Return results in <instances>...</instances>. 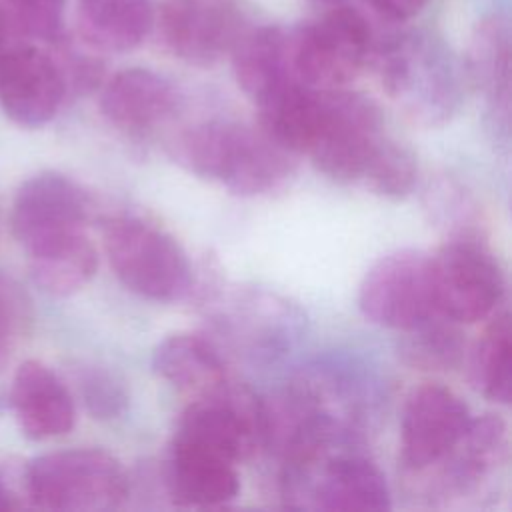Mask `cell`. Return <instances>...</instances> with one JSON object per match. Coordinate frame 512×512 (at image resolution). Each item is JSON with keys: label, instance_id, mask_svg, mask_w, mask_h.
Here are the masks:
<instances>
[{"label": "cell", "instance_id": "6da1fadb", "mask_svg": "<svg viewBox=\"0 0 512 512\" xmlns=\"http://www.w3.org/2000/svg\"><path fill=\"white\" fill-rule=\"evenodd\" d=\"M170 156L186 172L218 182L240 196H260L282 188L294 174V154L262 128L208 120L178 132Z\"/></svg>", "mask_w": 512, "mask_h": 512}, {"label": "cell", "instance_id": "7a4b0ae2", "mask_svg": "<svg viewBox=\"0 0 512 512\" xmlns=\"http://www.w3.org/2000/svg\"><path fill=\"white\" fill-rule=\"evenodd\" d=\"M370 62L388 98L412 122L440 126L460 108L464 68L434 32L402 30L374 40Z\"/></svg>", "mask_w": 512, "mask_h": 512}, {"label": "cell", "instance_id": "3957f363", "mask_svg": "<svg viewBox=\"0 0 512 512\" xmlns=\"http://www.w3.org/2000/svg\"><path fill=\"white\" fill-rule=\"evenodd\" d=\"M28 500L42 510L110 512L130 494L122 462L102 448H68L32 458L24 470Z\"/></svg>", "mask_w": 512, "mask_h": 512}, {"label": "cell", "instance_id": "277c9868", "mask_svg": "<svg viewBox=\"0 0 512 512\" xmlns=\"http://www.w3.org/2000/svg\"><path fill=\"white\" fill-rule=\"evenodd\" d=\"M104 250L116 278L152 302H174L192 288V266L172 234L138 216H114L104 224Z\"/></svg>", "mask_w": 512, "mask_h": 512}, {"label": "cell", "instance_id": "5b68a950", "mask_svg": "<svg viewBox=\"0 0 512 512\" xmlns=\"http://www.w3.org/2000/svg\"><path fill=\"white\" fill-rule=\"evenodd\" d=\"M372 28L362 12L336 4L286 32L288 68L296 82L330 90L350 84L370 62Z\"/></svg>", "mask_w": 512, "mask_h": 512}, {"label": "cell", "instance_id": "8992f818", "mask_svg": "<svg viewBox=\"0 0 512 512\" xmlns=\"http://www.w3.org/2000/svg\"><path fill=\"white\" fill-rule=\"evenodd\" d=\"M282 498L294 508L332 512H384L392 496L384 472L346 440L308 466L280 476Z\"/></svg>", "mask_w": 512, "mask_h": 512}, {"label": "cell", "instance_id": "52a82bcc", "mask_svg": "<svg viewBox=\"0 0 512 512\" xmlns=\"http://www.w3.org/2000/svg\"><path fill=\"white\" fill-rule=\"evenodd\" d=\"M384 138L382 112L372 98L346 88L322 90V120L308 150L318 172L342 184H362Z\"/></svg>", "mask_w": 512, "mask_h": 512}, {"label": "cell", "instance_id": "ba28073f", "mask_svg": "<svg viewBox=\"0 0 512 512\" xmlns=\"http://www.w3.org/2000/svg\"><path fill=\"white\" fill-rule=\"evenodd\" d=\"M266 440L264 402L234 382L194 398L176 422L172 442L198 448L228 462H242Z\"/></svg>", "mask_w": 512, "mask_h": 512}, {"label": "cell", "instance_id": "9c48e42d", "mask_svg": "<svg viewBox=\"0 0 512 512\" xmlns=\"http://www.w3.org/2000/svg\"><path fill=\"white\" fill-rule=\"evenodd\" d=\"M436 312L456 324H474L494 314L506 280L494 252L470 234L444 242L430 256Z\"/></svg>", "mask_w": 512, "mask_h": 512}, {"label": "cell", "instance_id": "30bf717a", "mask_svg": "<svg viewBox=\"0 0 512 512\" xmlns=\"http://www.w3.org/2000/svg\"><path fill=\"white\" fill-rule=\"evenodd\" d=\"M358 308L368 322L398 332L438 316L430 256L402 248L378 258L358 286Z\"/></svg>", "mask_w": 512, "mask_h": 512}, {"label": "cell", "instance_id": "8fae6325", "mask_svg": "<svg viewBox=\"0 0 512 512\" xmlns=\"http://www.w3.org/2000/svg\"><path fill=\"white\" fill-rule=\"evenodd\" d=\"M508 460V426L498 414L472 418L464 436L436 464L414 472L422 476L426 498L434 504L462 502L486 488Z\"/></svg>", "mask_w": 512, "mask_h": 512}, {"label": "cell", "instance_id": "7c38bea8", "mask_svg": "<svg viewBox=\"0 0 512 512\" xmlns=\"http://www.w3.org/2000/svg\"><path fill=\"white\" fill-rule=\"evenodd\" d=\"M90 194L70 176L38 172L26 178L14 196L10 228L24 250L80 232L92 218Z\"/></svg>", "mask_w": 512, "mask_h": 512}, {"label": "cell", "instance_id": "4fadbf2b", "mask_svg": "<svg viewBox=\"0 0 512 512\" xmlns=\"http://www.w3.org/2000/svg\"><path fill=\"white\" fill-rule=\"evenodd\" d=\"M154 24L176 58L202 68L230 54L246 28L236 0H164Z\"/></svg>", "mask_w": 512, "mask_h": 512}, {"label": "cell", "instance_id": "5bb4252c", "mask_svg": "<svg viewBox=\"0 0 512 512\" xmlns=\"http://www.w3.org/2000/svg\"><path fill=\"white\" fill-rule=\"evenodd\" d=\"M472 414L464 400L438 382L416 386L400 420V462L408 474L436 464L464 436Z\"/></svg>", "mask_w": 512, "mask_h": 512}, {"label": "cell", "instance_id": "9a60e30c", "mask_svg": "<svg viewBox=\"0 0 512 512\" xmlns=\"http://www.w3.org/2000/svg\"><path fill=\"white\" fill-rule=\"evenodd\" d=\"M68 96L54 52L34 44L6 46L0 52V108L22 128L48 124Z\"/></svg>", "mask_w": 512, "mask_h": 512}, {"label": "cell", "instance_id": "2e32d148", "mask_svg": "<svg viewBox=\"0 0 512 512\" xmlns=\"http://www.w3.org/2000/svg\"><path fill=\"white\" fill-rule=\"evenodd\" d=\"M510 58L512 30L504 12L478 20L464 56V76L484 98L492 128L508 136L510 126Z\"/></svg>", "mask_w": 512, "mask_h": 512}, {"label": "cell", "instance_id": "e0dca14e", "mask_svg": "<svg viewBox=\"0 0 512 512\" xmlns=\"http://www.w3.org/2000/svg\"><path fill=\"white\" fill-rule=\"evenodd\" d=\"M6 400L18 428L30 440L64 436L76 424L72 392L54 370L38 360H26L16 368Z\"/></svg>", "mask_w": 512, "mask_h": 512}, {"label": "cell", "instance_id": "ac0fdd59", "mask_svg": "<svg viewBox=\"0 0 512 512\" xmlns=\"http://www.w3.org/2000/svg\"><path fill=\"white\" fill-rule=\"evenodd\" d=\"M178 102V90L168 78L150 68L132 66L106 80L100 94V112L126 134H146L168 122Z\"/></svg>", "mask_w": 512, "mask_h": 512}, {"label": "cell", "instance_id": "d6986e66", "mask_svg": "<svg viewBox=\"0 0 512 512\" xmlns=\"http://www.w3.org/2000/svg\"><path fill=\"white\" fill-rule=\"evenodd\" d=\"M164 488L178 506L216 508L238 496L240 478L234 462L170 442L164 466Z\"/></svg>", "mask_w": 512, "mask_h": 512}, {"label": "cell", "instance_id": "ffe728a7", "mask_svg": "<svg viewBox=\"0 0 512 512\" xmlns=\"http://www.w3.org/2000/svg\"><path fill=\"white\" fill-rule=\"evenodd\" d=\"M152 370L170 386L196 398L212 394L230 382L216 346L192 332H176L162 338L152 350Z\"/></svg>", "mask_w": 512, "mask_h": 512}, {"label": "cell", "instance_id": "44dd1931", "mask_svg": "<svg viewBox=\"0 0 512 512\" xmlns=\"http://www.w3.org/2000/svg\"><path fill=\"white\" fill-rule=\"evenodd\" d=\"M154 20L150 0H78L76 6L78 34L96 52L122 54L138 48Z\"/></svg>", "mask_w": 512, "mask_h": 512}, {"label": "cell", "instance_id": "7402d4cb", "mask_svg": "<svg viewBox=\"0 0 512 512\" xmlns=\"http://www.w3.org/2000/svg\"><path fill=\"white\" fill-rule=\"evenodd\" d=\"M230 56L238 86L256 104H262L294 80L288 68L286 32L280 26H246L234 42Z\"/></svg>", "mask_w": 512, "mask_h": 512}, {"label": "cell", "instance_id": "603a6c76", "mask_svg": "<svg viewBox=\"0 0 512 512\" xmlns=\"http://www.w3.org/2000/svg\"><path fill=\"white\" fill-rule=\"evenodd\" d=\"M26 252L34 284L56 298L76 294L98 270V252L84 230L44 242Z\"/></svg>", "mask_w": 512, "mask_h": 512}, {"label": "cell", "instance_id": "cb8c5ba5", "mask_svg": "<svg viewBox=\"0 0 512 512\" xmlns=\"http://www.w3.org/2000/svg\"><path fill=\"white\" fill-rule=\"evenodd\" d=\"M468 380L486 400L508 404L512 392L510 316L498 312L468 354Z\"/></svg>", "mask_w": 512, "mask_h": 512}, {"label": "cell", "instance_id": "d4e9b609", "mask_svg": "<svg viewBox=\"0 0 512 512\" xmlns=\"http://www.w3.org/2000/svg\"><path fill=\"white\" fill-rule=\"evenodd\" d=\"M464 350L458 324L440 314L406 330L402 342V356L420 370H452L462 362Z\"/></svg>", "mask_w": 512, "mask_h": 512}, {"label": "cell", "instance_id": "484cf974", "mask_svg": "<svg viewBox=\"0 0 512 512\" xmlns=\"http://www.w3.org/2000/svg\"><path fill=\"white\" fill-rule=\"evenodd\" d=\"M416 180L418 162L414 152L408 146L386 136L378 152L374 154L362 184L378 196L398 200L412 192Z\"/></svg>", "mask_w": 512, "mask_h": 512}, {"label": "cell", "instance_id": "4316f807", "mask_svg": "<svg viewBox=\"0 0 512 512\" xmlns=\"http://www.w3.org/2000/svg\"><path fill=\"white\" fill-rule=\"evenodd\" d=\"M64 8L66 0H0L10 30L48 44L64 36Z\"/></svg>", "mask_w": 512, "mask_h": 512}, {"label": "cell", "instance_id": "83f0119b", "mask_svg": "<svg viewBox=\"0 0 512 512\" xmlns=\"http://www.w3.org/2000/svg\"><path fill=\"white\" fill-rule=\"evenodd\" d=\"M76 388L86 410L98 420L118 418L128 404V394L122 380L96 364L78 368Z\"/></svg>", "mask_w": 512, "mask_h": 512}, {"label": "cell", "instance_id": "f1b7e54d", "mask_svg": "<svg viewBox=\"0 0 512 512\" xmlns=\"http://www.w3.org/2000/svg\"><path fill=\"white\" fill-rule=\"evenodd\" d=\"M32 302L20 282L0 272V368L28 334Z\"/></svg>", "mask_w": 512, "mask_h": 512}, {"label": "cell", "instance_id": "f546056e", "mask_svg": "<svg viewBox=\"0 0 512 512\" xmlns=\"http://www.w3.org/2000/svg\"><path fill=\"white\" fill-rule=\"evenodd\" d=\"M430 0H366V4L388 22H406L420 14Z\"/></svg>", "mask_w": 512, "mask_h": 512}, {"label": "cell", "instance_id": "4dcf8cb0", "mask_svg": "<svg viewBox=\"0 0 512 512\" xmlns=\"http://www.w3.org/2000/svg\"><path fill=\"white\" fill-rule=\"evenodd\" d=\"M12 508H16V500L0 480V510H12Z\"/></svg>", "mask_w": 512, "mask_h": 512}, {"label": "cell", "instance_id": "1f68e13d", "mask_svg": "<svg viewBox=\"0 0 512 512\" xmlns=\"http://www.w3.org/2000/svg\"><path fill=\"white\" fill-rule=\"evenodd\" d=\"M8 34H10V26H8L6 18H4V16H2V12H0V52L6 48Z\"/></svg>", "mask_w": 512, "mask_h": 512}, {"label": "cell", "instance_id": "d6a6232c", "mask_svg": "<svg viewBox=\"0 0 512 512\" xmlns=\"http://www.w3.org/2000/svg\"><path fill=\"white\" fill-rule=\"evenodd\" d=\"M322 4H328V6H336V4H346V0H318Z\"/></svg>", "mask_w": 512, "mask_h": 512}, {"label": "cell", "instance_id": "836d02e7", "mask_svg": "<svg viewBox=\"0 0 512 512\" xmlns=\"http://www.w3.org/2000/svg\"><path fill=\"white\" fill-rule=\"evenodd\" d=\"M4 400H6V398H2V396H0V408L4 406Z\"/></svg>", "mask_w": 512, "mask_h": 512}]
</instances>
